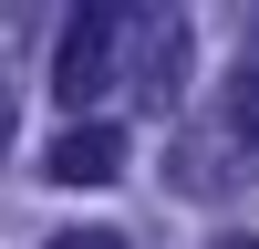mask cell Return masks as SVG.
<instances>
[{"label": "cell", "mask_w": 259, "mask_h": 249, "mask_svg": "<svg viewBox=\"0 0 259 249\" xmlns=\"http://www.w3.org/2000/svg\"><path fill=\"white\" fill-rule=\"evenodd\" d=\"M114 42H124V11H104V0L62 11V42H52V104H94L104 83H114Z\"/></svg>", "instance_id": "cell-1"}, {"label": "cell", "mask_w": 259, "mask_h": 249, "mask_svg": "<svg viewBox=\"0 0 259 249\" xmlns=\"http://www.w3.org/2000/svg\"><path fill=\"white\" fill-rule=\"evenodd\" d=\"M135 31L114 42V62L135 73V104L145 114H166L177 104V83H187V11H124Z\"/></svg>", "instance_id": "cell-2"}, {"label": "cell", "mask_w": 259, "mask_h": 249, "mask_svg": "<svg viewBox=\"0 0 259 249\" xmlns=\"http://www.w3.org/2000/svg\"><path fill=\"white\" fill-rule=\"evenodd\" d=\"M124 166V135L114 124H73V135H52V187H104Z\"/></svg>", "instance_id": "cell-3"}, {"label": "cell", "mask_w": 259, "mask_h": 249, "mask_svg": "<svg viewBox=\"0 0 259 249\" xmlns=\"http://www.w3.org/2000/svg\"><path fill=\"white\" fill-rule=\"evenodd\" d=\"M218 114H228V135H239L249 156H259V21H249V52H239V73H228Z\"/></svg>", "instance_id": "cell-4"}, {"label": "cell", "mask_w": 259, "mask_h": 249, "mask_svg": "<svg viewBox=\"0 0 259 249\" xmlns=\"http://www.w3.org/2000/svg\"><path fill=\"white\" fill-rule=\"evenodd\" d=\"M52 249H124V239H114V228H62Z\"/></svg>", "instance_id": "cell-5"}, {"label": "cell", "mask_w": 259, "mask_h": 249, "mask_svg": "<svg viewBox=\"0 0 259 249\" xmlns=\"http://www.w3.org/2000/svg\"><path fill=\"white\" fill-rule=\"evenodd\" d=\"M218 249H259V228H239V239H218Z\"/></svg>", "instance_id": "cell-6"}]
</instances>
